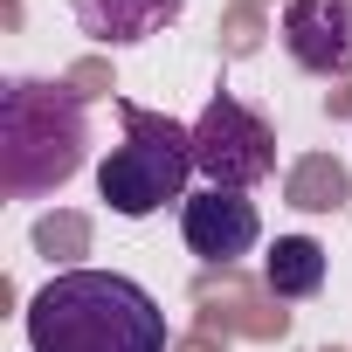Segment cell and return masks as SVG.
Listing matches in <instances>:
<instances>
[{"mask_svg": "<svg viewBox=\"0 0 352 352\" xmlns=\"http://www.w3.org/2000/svg\"><path fill=\"white\" fill-rule=\"evenodd\" d=\"M90 159V111L76 90L14 76L0 90V187L8 201H42L69 187Z\"/></svg>", "mask_w": 352, "mask_h": 352, "instance_id": "7a4b0ae2", "label": "cell"}, {"mask_svg": "<svg viewBox=\"0 0 352 352\" xmlns=\"http://www.w3.org/2000/svg\"><path fill=\"white\" fill-rule=\"evenodd\" d=\"M69 14L90 42L104 49H131L145 35H166L173 21L187 14V0H69Z\"/></svg>", "mask_w": 352, "mask_h": 352, "instance_id": "52a82bcc", "label": "cell"}, {"mask_svg": "<svg viewBox=\"0 0 352 352\" xmlns=\"http://www.w3.org/2000/svg\"><path fill=\"white\" fill-rule=\"evenodd\" d=\"M180 235H187V249L201 263L228 270V263H242L263 242V214H256V201H242L228 187H201V194L180 201Z\"/></svg>", "mask_w": 352, "mask_h": 352, "instance_id": "5b68a950", "label": "cell"}, {"mask_svg": "<svg viewBox=\"0 0 352 352\" xmlns=\"http://www.w3.org/2000/svg\"><path fill=\"white\" fill-rule=\"evenodd\" d=\"M194 166L208 187H228V194H249L256 180L276 173V131L228 90L208 97V111L194 118Z\"/></svg>", "mask_w": 352, "mask_h": 352, "instance_id": "277c9868", "label": "cell"}, {"mask_svg": "<svg viewBox=\"0 0 352 352\" xmlns=\"http://www.w3.org/2000/svg\"><path fill=\"white\" fill-rule=\"evenodd\" d=\"M283 49L311 76H352V0H290Z\"/></svg>", "mask_w": 352, "mask_h": 352, "instance_id": "8992f818", "label": "cell"}, {"mask_svg": "<svg viewBox=\"0 0 352 352\" xmlns=\"http://www.w3.org/2000/svg\"><path fill=\"white\" fill-rule=\"evenodd\" d=\"M118 124H124V145H111V159L97 166L104 208L124 214V221H145L166 201H187V180L201 173L194 166V124L145 111L131 97H118Z\"/></svg>", "mask_w": 352, "mask_h": 352, "instance_id": "3957f363", "label": "cell"}, {"mask_svg": "<svg viewBox=\"0 0 352 352\" xmlns=\"http://www.w3.org/2000/svg\"><path fill=\"white\" fill-rule=\"evenodd\" d=\"M35 352H166V311L118 270H63L28 297Z\"/></svg>", "mask_w": 352, "mask_h": 352, "instance_id": "6da1fadb", "label": "cell"}, {"mask_svg": "<svg viewBox=\"0 0 352 352\" xmlns=\"http://www.w3.org/2000/svg\"><path fill=\"white\" fill-rule=\"evenodd\" d=\"M263 283H270V297H318L324 290V249L311 235H276V249L263 256Z\"/></svg>", "mask_w": 352, "mask_h": 352, "instance_id": "ba28073f", "label": "cell"}]
</instances>
